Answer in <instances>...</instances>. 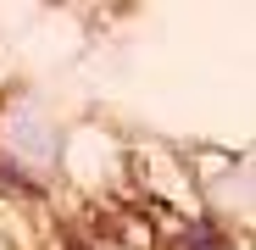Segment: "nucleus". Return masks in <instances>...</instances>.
<instances>
[{
    "label": "nucleus",
    "instance_id": "nucleus-1",
    "mask_svg": "<svg viewBox=\"0 0 256 250\" xmlns=\"http://www.w3.org/2000/svg\"><path fill=\"white\" fill-rule=\"evenodd\" d=\"M223 245H228V239L212 228V223H190L184 239H178V250H223Z\"/></svg>",
    "mask_w": 256,
    "mask_h": 250
}]
</instances>
